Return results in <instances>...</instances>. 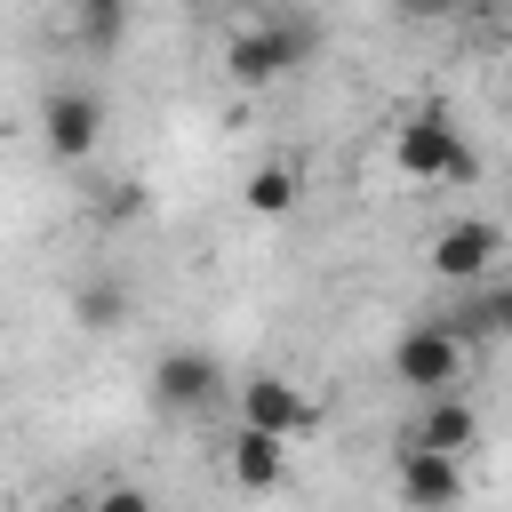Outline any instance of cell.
Masks as SVG:
<instances>
[{"label":"cell","instance_id":"obj_4","mask_svg":"<svg viewBox=\"0 0 512 512\" xmlns=\"http://www.w3.org/2000/svg\"><path fill=\"white\" fill-rule=\"evenodd\" d=\"M144 384H152V408L160 416H200V408H216L232 392V376H224V360L208 344H168Z\"/></svg>","mask_w":512,"mask_h":512},{"label":"cell","instance_id":"obj_11","mask_svg":"<svg viewBox=\"0 0 512 512\" xmlns=\"http://www.w3.org/2000/svg\"><path fill=\"white\" fill-rule=\"evenodd\" d=\"M128 312H136V296H128V280H112V272H96V280H80V288H72V320H80L88 336L120 328Z\"/></svg>","mask_w":512,"mask_h":512},{"label":"cell","instance_id":"obj_1","mask_svg":"<svg viewBox=\"0 0 512 512\" xmlns=\"http://www.w3.org/2000/svg\"><path fill=\"white\" fill-rule=\"evenodd\" d=\"M312 48H320V24H312L304 8H256V16L232 32V48H224V80H232V88H272V80H288Z\"/></svg>","mask_w":512,"mask_h":512},{"label":"cell","instance_id":"obj_13","mask_svg":"<svg viewBox=\"0 0 512 512\" xmlns=\"http://www.w3.org/2000/svg\"><path fill=\"white\" fill-rule=\"evenodd\" d=\"M64 40H80V48H120V40H128V8H120V0H72V8H64Z\"/></svg>","mask_w":512,"mask_h":512},{"label":"cell","instance_id":"obj_16","mask_svg":"<svg viewBox=\"0 0 512 512\" xmlns=\"http://www.w3.org/2000/svg\"><path fill=\"white\" fill-rule=\"evenodd\" d=\"M88 504H96V512H152V496H144V488H128V480H112V488H104V496H88Z\"/></svg>","mask_w":512,"mask_h":512},{"label":"cell","instance_id":"obj_12","mask_svg":"<svg viewBox=\"0 0 512 512\" xmlns=\"http://www.w3.org/2000/svg\"><path fill=\"white\" fill-rule=\"evenodd\" d=\"M448 336H456V344H472V336H512V280H488L472 304H456V312H448Z\"/></svg>","mask_w":512,"mask_h":512},{"label":"cell","instance_id":"obj_3","mask_svg":"<svg viewBox=\"0 0 512 512\" xmlns=\"http://www.w3.org/2000/svg\"><path fill=\"white\" fill-rule=\"evenodd\" d=\"M232 408H240V424L248 432H264V440H304V432H320V400L296 384V376H280V368H256V376H240L232 384Z\"/></svg>","mask_w":512,"mask_h":512},{"label":"cell","instance_id":"obj_8","mask_svg":"<svg viewBox=\"0 0 512 512\" xmlns=\"http://www.w3.org/2000/svg\"><path fill=\"white\" fill-rule=\"evenodd\" d=\"M496 248H504V232H496L488 216H456V224L432 232V272H440V280H480V272L496 264Z\"/></svg>","mask_w":512,"mask_h":512},{"label":"cell","instance_id":"obj_6","mask_svg":"<svg viewBox=\"0 0 512 512\" xmlns=\"http://www.w3.org/2000/svg\"><path fill=\"white\" fill-rule=\"evenodd\" d=\"M40 144L56 160H88L104 144V96L96 88H48L40 96Z\"/></svg>","mask_w":512,"mask_h":512},{"label":"cell","instance_id":"obj_2","mask_svg":"<svg viewBox=\"0 0 512 512\" xmlns=\"http://www.w3.org/2000/svg\"><path fill=\"white\" fill-rule=\"evenodd\" d=\"M392 168L408 184H472L480 176V160H472V144H464L448 104H424V112H408L392 128Z\"/></svg>","mask_w":512,"mask_h":512},{"label":"cell","instance_id":"obj_15","mask_svg":"<svg viewBox=\"0 0 512 512\" xmlns=\"http://www.w3.org/2000/svg\"><path fill=\"white\" fill-rule=\"evenodd\" d=\"M96 216H104V224H136V216H144V184H136V176L96 184Z\"/></svg>","mask_w":512,"mask_h":512},{"label":"cell","instance_id":"obj_10","mask_svg":"<svg viewBox=\"0 0 512 512\" xmlns=\"http://www.w3.org/2000/svg\"><path fill=\"white\" fill-rule=\"evenodd\" d=\"M224 472H232V488H240V496H272V488L288 480V448L240 424V432L224 440Z\"/></svg>","mask_w":512,"mask_h":512},{"label":"cell","instance_id":"obj_5","mask_svg":"<svg viewBox=\"0 0 512 512\" xmlns=\"http://www.w3.org/2000/svg\"><path fill=\"white\" fill-rule=\"evenodd\" d=\"M392 376L416 384L424 400H448V392L464 384V344L448 336V320H408V328L392 336Z\"/></svg>","mask_w":512,"mask_h":512},{"label":"cell","instance_id":"obj_7","mask_svg":"<svg viewBox=\"0 0 512 512\" xmlns=\"http://www.w3.org/2000/svg\"><path fill=\"white\" fill-rule=\"evenodd\" d=\"M392 488H400L408 512H456V504H464V464H448V456L400 440V456H392Z\"/></svg>","mask_w":512,"mask_h":512},{"label":"cell","instance_id":"obj_14","mask_svg":"<svg viewBox=\"0 0 512 512\" xmlns=\"http://www.w3.org/2000/svg\"><path fill=\"white\" fill-rule=\"evenodd\" d=\"M296 192H304V176H296L288 160H264V168H248V184H240V200H248L256 216H288Z\"/></svg>","mask_w":512,"mask_h":512},{"label":"cell","instance_id":"obj_9","mask_svg":"<svg viewBox=\"0 0 512 512\" xmlns=\"http://www.w3.org/2000/svg\"><path fill=\"white\" fill-rule=\"evenodd\" d=\"M408 448H432V456L464 464V456L480 448V416H472V400H464V392H448V400H424V416H416Z\"/></svg>","mask_w":512,"mask_h":512},{"label":"cell","instance_id":"obj_17","mask_svg":"<svg viewBox=\"0 0 512 512\" xmlns=\"http://www.w3.org/2000/svg\"><path fill=\"white\" fill-rule=\"evenodd\" d=\"M40 512H96L88 496H56V504H40Z\"/></svg>","mask_w":512,"mask_h":512}]
</instances>
